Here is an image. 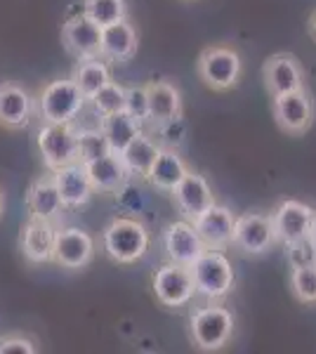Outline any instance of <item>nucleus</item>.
<instances>
[{
	"instance_id": "f257e3e1",
	"label": "nucleus",
	"mask_w": 316,
	"mask_h": 354,
	"mask_svg": "<svg viewBox=\"0 0 316 354\" xmlns=\"http://www.w3.org/2000/svg\"><path fill=\"white\" fill-rule=\"evenodd\" d=\"M149 230L142 220L137 218H113L104 227L102 243H104L106 255L118 265H135L142 260L149 250Z\"/></svg>"
},
{
	"instance_id": "f03ea898",
	"label": "nucleus",
	"mask_w": 316,
	"mask_h": 354,
	"mask_svg": "<svg viewBox=\"0 0 316 354\" xmlns=\"http://www.w3.org/2000/svg\"><path fill=\"white\" fill-rule=\"evenodd\" d=\"M196 73L212 93H229L241 83L243 59L232 45H210V48L201 50L196 59Z\"/></svg>"
},
{
	"instance_id": "7ed1b4c3",
	"label": "nucleus",
	"mask_w": 316,
	"mask_h": 354,
	"mask_svg": "<svg viewBox=\"0 0 316 354\" xmlns=\"http://www.w3.org/2000/svg\"><path fill=\"white\" fill-rule=\"evenodd\" d=\"M33 102H36L33 109L38 111V118L43 123H73L88 104L85 95L71 78L50 81Z\"/></svg>"
},
{
	"instance_id": "20e7f679",
	"label": "nucleus",
	"mask_w": 316,
	"mask_h": 354,
	"mask_svg": "<svg viewBox=\"0 0 316 354\" xmlns=\"http://www.w3.org/2000/svg\"><path fill=\"white\" fill-rule=\"evenodd\" d=\"M194 279V288L198 295L208 300H222L234 290L236 274H234L232 260L222 250L205 248L196 260L189 265Z\"/></svg>"
},
{
	"instance_id": "39448f33",
	"label": "nucleus",
	"mask_w": 316,
	"mask_h": 354,
	"mask_svg": "<svg viewBox=\"0 0 316 354\" xmlns=\"http://www.w3.org/2000/svg\"><path fill=\"white\" fill-rule=\"evenodd\" d=\"M234 326H236V319L232 310L222 305L201 307L189 317V335L201 352H220L224 345H229Z\"/></svg>"
},
{
	"instance_id": "423d86ee",
	"label": "nucleus",
	"mask_w": 316,
	"mask_h": 354,
	"mask_svg": "<svg viewBox=\"0 0 316 354\" xmlns=\"http://www.w3.org/2000/svg\"><path fill=\"white\" fill-rule=\"evenodd\" d=\"M36 147L50 173L80 161L78 128L73 123H43L36 135Z\"/></svg>"
},
{
	"instance_id": "0eeeda50",
	"label": "nucleus",
	"mask_w": 316,
	"mask_h": 354,
	"mask_svg": "<svg viewBox=\"0 0 316 354\" xmlns=\"http://www.w3.org/2000/svg\"><path fill=\"white\" fill-rule=\"evenodd\" d=\"M272 116L281 133L292 137L307 135L309 128L314 125V116H316L312 93L307 88H300L272 97Z\"/></svg>"
},
{
	"instance_id": "6e6552de",
	"label": "nucleus",
	"mask_w": 316,
	"mask_h": 354,
	"mask_svg": "<svg viewBox=\"0 0 316 354\" xmlns=\"http://www.w3.org/2000/svg\"><path fill=\"white\" fill-rule=\"evenodd\" d=\"M277 243L279 241H277V234H274L272 215L243 213V215H239V218H236L232 245L236 250H241L243 255L257 258V255L269 253V250H272Z\"/></svg>"
},
{
	"instance_id": "1a4fd4ad",
	"label": "nucleus",
	"mask_w": 316,
	"mask_h": 354,
	"mask_svg": "<svg viewBox=\"0 0 316 354\" xmlns=\"http://www.w3.org/2000/svg\"><path fill=\"white\" fill-rule=\"evenodd\" d=\"M151 286H154V295H156V300L163 307H182L196 293L189 267L177 265V262L170 260L154 272Z\"/></svg>"
},
{
	"instance_id": "9d476101",
	"label": "nucleus",
	"mask_w": 316,
	"mask_h": 354,
	"mask_svg": "<svg viewBox=\"0 0 316 354\" xmlns=\"http://www.w3.org/2000/svg\"><path fill=\"white\" fill-rule=\"evenodd\" d=\"M95 258V239L80 227H66L57 230L55 234V248L53 262L64 270L78 272L93 262Z\"/></svg>"
},
{
	"instance_id": "9b49d317",
	"label": "nucleus",
	"mask_w": 316,
	"mask_h": 354,
	"mask_svg": "<svg viewBox=\"0 0 316 354\" xmlns=\"http://www.w3.org/2000/svg\"><path fill=\"white\" fill-rule=\"evenodd\" d=\"M262 81L264 88L272 97L290 93V90L307 88V76H304L302 62L290 53H277L267 57L262 64Z\"/></svg>"
},
{
	"instance_id": "f8f14e48",
	"label": "nucleus",
	"mask_w": 316,
	"mask_h": 354,
	"mask_svg": "<svg viewBox=\"0 0 316 354\" xmlns=\"http://www.w3.org/2000/svg\"><path fill=\"white\" fill-rule=\"evenodd\" d=\"M170 196L175 208L182 213V218L189 222H194L203 210H208L217 201L215 194H212L210 182L201 173H194V170H187V175L170 192Z\"/></svg>"
},
{
	"instance_id": "ddd939ff",
	"label": "nucleus",
	"mask_w": 316,
	"mask_h": 354,
	"mask_svg": "<svg viewBox=\"0 0 316 354\" xmlns=\"http://www.w3.org/2000/svg\"><path fill=\"white\" fill-rule=\"evenodd\" d=\"M312 215H314L312 205L295 201V198L281 201L272 213V225H274V234H277V241L288 245V243L300 241V239H307Z\"/></svg>"
},
{
	"instance_id": "4468645a",
	"label": "nucleus",
	"mask_w": 316,
	"mask_h": 354,
	"mask_svg": "<svg viewBox=\"0 0 316 354\" xmlns=\"http://www.w3.org/2000/svg\"><path fill=\"white\" fill-rule=\"evenodd\" d=\"M100 41H102V26H97L83 12L68 17L64 24H62V43H64L66 53L73 55L76 59L100 57Z\"/></svg>"
},
{
	"instance_id": "2eb2a0df",
	"label": "nucleus",
	"mask_w": 316,
	"mask_h": 354,
	"mask_svg": "<svg viewBox=\"0 0 316 354\" xmlns=\"http://www.w3.org/2000/svg\"><path fill=\"white\" fill-rule=\"evenodd\" d=\"M192 225H194V230L198 232V236H201V241L205 243V248L224 250L227 245H232L236 215H234L227 205H220L215 201L208 210H203Z\"/></svg>"
},
{
	"instance_id": "dca6fc26",
	"label": "nucleus",
	"mask_w": 316,
	"mask_h": 354,
	"mask_svg": "<svg viewBox=\"0 0 316 354\" xmlns=\"http://www.w3.org/2000/svg\"><path fill=\"white\" fill-rule=\"evenodd\" d=\"M163 248L170 262L189 267L194 260L205 250V243L201 241L198 232L189 220L170 222L163 230Z\"/></svg>"
},
{
	"instance_id": "f3484780",
	"label": "nucleus",
	"mask_w": 316,
	"mask_h": 354,
	"mask_svg": "<svg viewBox=\"0 0 316 354\" xmlns=\"http://www.w3.org/2000/svg\"><path fill=\"white\" fill-rule=\"evenodd\" d=\"M137 48H140V36H137V28L130 24V19H120L109 26H102L100 57L104 62L125 64L137 55Z\"/></svg>"
},
{
	"instance_id": "a211bd4d",
	"label": "nucleus",
	"mask_w": 316,
	"mask_h": 354,
	"mask_svg": "<svg viewBox=\"0 0 316 354\" xmlns=\"http://www.w3.org/2000/svg\"><path fill=\"white\" fill-rule=\"evenodd\" d=\"M33 106H36V102H33V97L26 88H21L19 83L12 81L0 83V128H26L31 123Z\"/></svg>"
},
{
	"instance_id": "6ab92c4d",
	"label": "nucleus",
	"mask_w": 316,
	"mask_h": 354,
	"mask_svg": "<svg viewBox=\"0 0 316 354\" xmlns=\"http://www.w3.org/2000/svg\"><path fill=\"white\" fill-rule=\"evenodd\" d=\"M55 187L59 192V198L64 203V208H80V205L90 203V198L95 196V189L90 185V177L85 173V165L76 161L68 163L64 168L53 173Z\"/></svg>"
},
{
	"instance_id": "aec40b11",
	"label": "nucleus",
	"mask_w": 316,
	"mask_h": 354,
	"mask_svg": "<svg viewBox=\"0 0 316 354\" xmlns=\"http://www.w3.org/2000/svg\"><path fill=\"white\" fill-rule=\"evenodd\" d=\"M55 222L28 218V222L21 227L19 234V248L24 258L33 265H43V262H53V248H55Z\"/></svg>"
},
{
	"instance_id": "412c9836",
	"label": "nucleus",
	"mask_w": 316,
	"mask_h": 354,
	"mask_svg": "<svg viewBox=\"0 0 316 354\" xmlns=\"http://www.w3.org/2000/svg\"><path fill=\"white\" fill-rule=\"evenodd\" d=\"M26 208H28V218L48 220V222H57L62 218L64 203H62L59 192L55 187L53 173L40 175L31 182V187L26 192Z\"/></svg>"
},
{
	"instance_id": "4be33fe9",
	"label": "nucleus",
	"mask_w": 316,
	"mask_h": 354,
	"mask_svg": "<svg viewBox=\"0 0 316 354\" xmlns=\"http://www.w3.org/2000/svg\"><path fill=\"white\" fill-rule=\"evenodd\" d=\"M145 85L149 97V123L158 128V125L182 118V95L175 83L149 81Z\"/></svg>"
},
{
	"instance_id": "5701e85b",
	"label": "nucleus",
	"mask_w": 316,
	"mask_h": 354,
	"mask_svg": "<svg viewBox=\"0 0 316 354\" xmlns=\"http://www.w3.org/2000/svg\"><path fill=\"white\" fill-rule=\"evenodd\" d=\"M85 173L90 177V185H93L95 194H118L125 189V185L130 182V175L125 170L123 161L116 153H104L100 158L83 163Z\"/></svg>"
},
{
	"instance_id": "b1692460",
	"label": "nucleus",
	"mask_w": 316,
	"mask_h": 354,
	"mask_svg": "<svg viewBox=\"0 0 316 354\" xmlns=\"http://www.w3.org/2000/svg\"><path fill=\"white\" fill-rule=\"evenodd\" d=\"M158 151H160L158 142L151 140V137L145 135V133H140L128 147H125L123 151L118 153V156H120V161H123L125 170H128L130 180H132V177L147 180L149 170H151V165H154V161H156V156H158Z\"/></svg>"
},
{
	"instance_id": "393cba45",
	"label": "nucleus",
	"mask_w": 316,
	"mask_h": 354,
	"mask_svg": "<svg viewBox=\"0 0 316 354\" xmlns=\"http://www.w3.org/2000/svg\"><path fill=\"white\" fill-rule=\"evenodd\" d=\"M187 170H189V165L185 163V158L177 153V149H172V147H160V151L151 165V170H149L147 180L151 182L156 189L170 194L175 189L177 182L187 175Z\"/></svg>"
},
{
	"instance_id": "a878e982",
	"label": "nucleus",
	"mask_w": 316,
	"mask_h": 354,
	"mask_svg": "<svg viewBox=\"0 0 316 354\" xmlns=\"http://www.w3.org/2000/svg\"><path fill=\"white\" fill-rule=\"evenodd\" d=\"M100 130L106 137L109 151L118 156V153L142 133V123H137L135 118L128 116L125 111H118V113H111V116L100 118Z\"/></svg>"
},
{
	"instance_id": "bb28decb",
	"label": "nucleus",
	"mask_w": 316,
	"mask_h": 354,
	"mask_svg": "<svg viewBox=\"0 0 316 354\" xmlns=\"http://www.w3.org/2000/svg\"><path fill=\"white\" fill-rule=\"evenodd\" d=\"M71 81L78 85L85 100H90L97 90L104 88L111 81V68L102 57H93V59H78V64L71 71Z\"/></svg>"
},
{
	"instance_id": "cd10ccee",
	"label": "nucleus",
	"mask_w": 316,
	"mask_h": 354,
	"mask_svg": "<svg viewBox=\"0 0 316 354\" xmlns=\"http://www.w3.org/2000/svg\"><path fill=\"white\" fill-rule=\"evenodd\" d=\"M83 15L97 26L128 19V0H83Z\"/></svg>"
},
{
	"instance_id": "c85d7f7f",
	"label": "nucleus",
	"mask_w": 316,
	"mask_h": 354,
	"mask_svg": "<svg viewBox=\"0 0 316 354\" xmlns=\"http://www.w3.org/2000/svg\"><path fill=\"white\" fill-rule=\"evenodd\" d=\"M88 102L93 104V109L100 118L123 111L125 109V85H120L111 78V81H109L104 88L97 90Z\"/></svg>"
},
{
	"instance_id": "c756f323",
	"label": "nucleus",
	"mask_w": 316,
	"mask_h": 354,
	"mask_svg": "<svg viewBox=\"0 0 316 354\" xmlns=\"http://www.w3.org/2000/svg\"><path fill=\"white\" fill-rule=\"evenodd\" d=\"M290 293L302 305H316V262L290 267Z\"/></svg>"
},
{
	"instance_id": "7c9ffc66",
	"label": "nucleus",
	"mask_w": 316,
	"mask_h": 354,
	"mask_svg": "<svg viewBox=\"0 0 316 354\" xmlns=\"http://www.w3.org/2000/svg\"><path fill=\"white\" fill-rule=\"evenodd\" d=\"M78 147H80V163H88V161H93V158L111 153L109 151V145H106V137L100 130V125H97V128L78 130Z\"/></svg>"
},
{
	"instance_id": "2f4dec72",
	"label": "nucleus",
	"mask_w": 316,
	"mask_h": 354,
	"mask_svg": "<svg viewBox=\"0 0 316 354\" xmlns=\"http://www.w3.org/2000/svg\"><path fill=\"white\" fill-rule=\"evenodd\" d=\"M128 116L135 118L137 123H149V97L147 85H130L125 88V109Z\"/></svg>"
},
{
	"instance_id": "473e14b6",
	"label": "nucleus",
	"mask_w": 316,
	"mask_h": 354,
	"mask_svg": "<svg viewBox=\"0 0 316 354\" xmlns=\"http://www.w3.org/2000/svg\"><path fill=\"white\" fill-rule=\"evenodd\" d=\"M286 258H288L290 267L314 265V262H316V248L309 243V239H300V241L286 245Z\"/></svg>"
},
{
	"instance_id": "72a5a7b5",
	"label": "nucleus",
	"mask_w": 316,
	"mask_h": 354,
	"mask_svg": "<svg viewBox=\"0 0 316 354\" xmlns=\"http://www.w3.org/2000/svg\"><path fill=\"white\" fill-rule=\"evenodd\" d=\"M36 342L28 335L21 333H10L0 335V354H36Z\"/></svg>"
},
{
	"instance_id": "f704fd0d",
	"label": "nucleus",
	"mask_w": 316,
	"mask_h": 354,
	"mask_svg": "<svg viewBox=\"0 0 316 354\" xmlns=\"http://www.w3.org/2000/svg\"><path fill=\"white\" fill-rule=\"evenodd\" d=\"M307 239H309V243L316 248V210H314V215H312V222H309V232H307Z\"/></svg>"
},
{
	"instance_id": "c9c22d12",
	"label": "nucleus",
	"mask_w": 316,
	"mask_h": 354,
	"mask_svg": "<svg viewBox=\"0 0 316 354\" xmlns=\"http://www.w3.org/2000/svg\"><path fill=\"white\" fill-rule=\"evenodd\" d=\"M307 28H309V36H312L314 41H316V10L312 12V17H309V24H307Z\"/></svg>"
},
{
	"instance_id": "e433bc0d",
	"label": "nucleus",
	"mask_w": 316,
	"mask_h": 354,
	"mask_svg": "<svg viewBox=\"0 0 316 354\" xmlns=\"http://www.w3.org/2000/svg\"><path fill=\"white\" fill-rule=\"evenodd\" d=\"M3 213H5V194L0 189V218H3Z\"/></svg>"
}]
</instances>
